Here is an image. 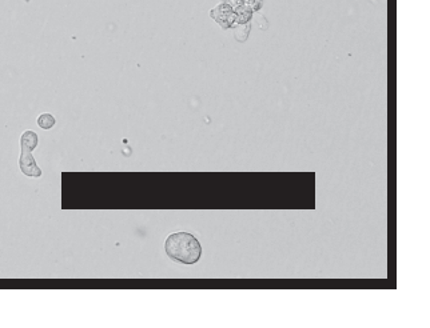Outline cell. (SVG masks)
<instances>
[{"label": "cell", "instance_id": "obj_1", "mask_svg": "<svg viewBox=\"0 0 430 328\" xmlns=\"http://www.w3.org/2000/svg\"><path fill=\"white\" fill-rule=\"evenodd\" d=\"M164 251L173 260L182 264H195L202 256L199 240L190 232H174L164 243Z\"/></svg>", "mask_w": 430, "mask_h": 328}, {"label": "cell", "instance_id": "obj_2", "mask_svg": "<svg viewBox=\"0 0 430 328\" xmlns=\"http://www.w3.org/2000/svg\"><path fill=\"white\" fill-rule=\"evenodd\" d=\"M211 19H214L223 29L231 28L235 24V12L231 4L219 3L210 11Z\"/></svg>", "mask_w": 430, "mask_h": 328}, {"label": "cell", "instance_id": "obj_3", "mask_svg": "<svg viewBox=\"0 0 430 328\" xmlns=\"http://www.w3.org/2000/svg\"><path fill=\"white\" fill-rule=\"evenodd\" d=\"M19 168L20 171L27 176L31 178H39L42 176V170L38 167L35 159L32 156V152H24L21 151L20 157H19Z\"/></svg>", "mask_w": 430, "mask_h": 328}, {"label": "cell", "instance_id": "obj_4", "mask_svg": "<svg viewBox=\"0 0 430 328\" xmlns=\"http://www.w3.org/2000/svg\"><path fill=\"white\" fill-rule=\"evenodd\" d=\"M38 146V135L36 132L27 129L21 134L20 138V150L24 152H32Z\"/></svg>", "mask_w": 430, "mask_h": 328}, {"label": "cell", "instance_id": "obj_5", "mask_svg": "<svg viewBox=\"0 0 430 328\" xmlns=\"http://www.w3.org/2000/svg\"><path fill=\"white\" fill-rule=\"evenodd\" d=\"M235 12V23L238 24H246L252 18V10L249 4H241L234 10Z\"/></svg>", "mask_w": 430, "mask_h": 328}, {"label": "cell", "instance_id": "obj_6", "mask_svg": "<svg viewBox=\"0 0 430 328\" xmlns=\"http://www.w3.org/2000/svg\"><path fill=\"white\" fill-rule=\"evenodd\" d=\"M55 123H56V120H55V118L51 114H42L38 118V125L43 129L52 128Z\"/></svg>", "mask_w": 430, "mask_h": 328}]
</instances>
